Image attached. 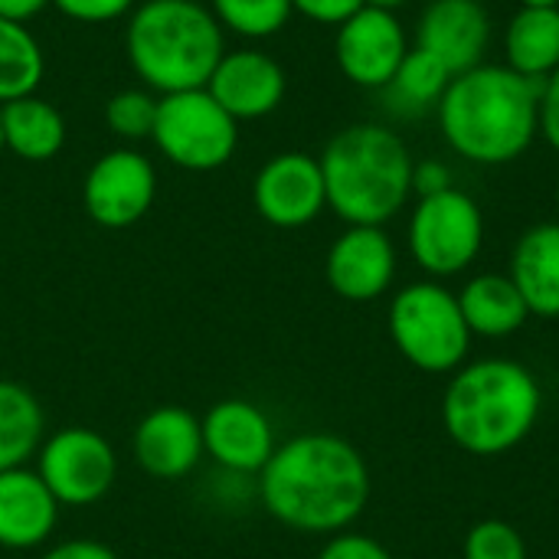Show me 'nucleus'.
<instances>
[{"label":"nucleus","mask_w":559,"mask_h":559,"mask_svg":"<svg viewBox=\"0 0 559 559\" xmlns=\"http://www.w3.org/2000/svg\"><path fill=\"white\" fill-rule=\"evenodd\" d=\"M370 465L334 432H301L282 442L259 472L262 508L298 534H341L370 504Z\"/></svg>","instance_id":"f257e3e1"},{"label":"nucleus","mask_w":559,"mask_h":559,"mask_svg":"<svg viewBox=\"0 0 559 559\" xmlns=\"http://www.w3.org/2000/svg\"><path fill=\"white\" fill-rule=\"evenodd\" d=\"M436 118L445 144L462 160L481 167L511 164L540 134V82L481 62L452 79Z\"/></svg>","instance_id":"f03ea898"},{"label":"nucleus","mask_w":559,"mask_h":559,"mask_svg":"<svg viewBox=\"0 0 559 559\" xmlns=\"http://www.w3.org/2000/svg\"><path fill=\"white\" fill-rule=\"evenodd\" d=\"M544 413V386L511 357L462 364L442 393V429L468 455L498 459L531 439Z\"/></svg>","instance_id":"7ed1b4c3"},{"label":"nucleus","mask_w":559,"mask_h":559,"mask_svg":"<svg viewBox=\"0 0 559 559\" xmlns=\"http://www.w3.org/2000/svg\"><path fill=\"white\" fill-rule=\"evenodd\" d=\"M328 210L347 226H386L413 197V154L406 141L377 121L341 128L318 157Z\"/></svg>","instance_id":"20e7f679"},{"label":"nucleus","mask_w":559,"mask_h":559,"mask_svg":"<svg viewBox=\"0 0 559 559\" xmlns=\"http://www.w3.org/2000/svg\"><path fill=\"white\" fill-rule=\"evenodd\" d=\"M223 52V26L200 0H141L128 13L124 56L154 95L206 88Z\"/></svg>","instance_id":"39448f33"},{"label":"nucleus","mask_w":559,"mask_h":559,"mask_svg":"<svg viewBox=\"0 0 559 559\" xmlns=\"http://www.w3.org/2000/svg\"><path fill=\"white\" fill-rule=\"evenodd\" d=\"M390 341L400 357L432 377H452L472 354V331L459 308V295L436 278L400 288L386 311Z\"/></svg>","instance_id":"423d86ee"},{"label":"nucleus","mask_w":559,"mask_h":559,"mask_svg":"<svg viewBox=\"0 0 559 559\" xmlns=\"http://www.w3.org/2000/svg\"><path fill=\"white\" fill-rule=\"evenodd\" d=\"M151 141L174 167L210 174L233 160L239 147V121L206 88H187L160 95Z\"/></svg>","instance_id":"0eeeda50"},{"label":"nucleus","mask_w":559,"mask_h":559,"mask_svg":"<svg viewBox=\"0 0 559 559\" xmlns=\"http://www.w3.org/2000/svg\"><path fill=\"white\" fill-rule=\"evenodd\" d=\"M406 246L413 262L436 282L455 278L475 265L485 246V213L465 190L419 197L409 213Z\"/></svg>","instance_id":"6e6552de"},{"label":"nucleus","mask_w":559,"mask_h":559,"mask_svg":"<svg viewBox=\"0 0 559 559\" xmlns=\"http://www.w3.org/2000/svg\"><path fill=\"white\" fill-rule=\"evenodd\" d=\"M36 475L59 508H88L111 491L118 478V455L102 432L88 426H66L39 445Z\"/></svg>","instance_id":"1a4fd4ad"},{"label":"nucleus","mask_w":559,"mask_h":559,"mask_svg":"<svg viewBox=\"0 0 559 559\" xmlns=\"http://www.w3.org/2000/svg\"><path fill=\"white\" fill-rule=\"evenodd\" d=\"M157 197L154 164L131 151L115 147L102 154L82 180V206L88 219L102 229H128L144 219Z\"/></svg>","instance_id":"9d476101"},{"label":"nucleus","mask_w":559,"mask_h":559,"mask_svg":"<svg viewBox=\"0 0 559 559\" xmlns=\"http://www.w3.org/2000/svg\"><path fill=\"white\" fill-rule=\"evenodd\" d=\"M252 206L275 229H301L328 210V190L318 157L282 151L252 177Z\"/></svg>","instance_id":"9b49d317"},{"label":"nucleus","mask_w":559,"mask_h":559,"mask_svg":"<svg viewBox=\"0 0 559 559\" xmlns=\"http://www.w3.org/2000/svg\"><path fill=\"white\" fill-rule=\"evenodd\" d=\"M409 52L406 26L396 13L360 7L337 26L334 59L341 75L360 88H386Z\"/></svg>","instance_id":"f8f14e48"},{"label":"nucleus","mask_w":559,"mask_h":559,"mask_svg":"<svg viewBox=\"0 0 559 559\" xmlns=\"http://www.w3.org/2000/svg\"><path fill=\"white\" fill-rule=\"evenodd\" d=\"M328 288L354 305L383 298L396 278V246L383 226H347L324 255Z\"/></svg>","instance_id":"ddd939ff"},{"label":"nucleus","mask_w":559,"mask_h":559,"mask_svg":"<svg viewBox=\"0 0 559 559\" xmlns=\"http://www.w3.org/2000/svg\"><path fill=\"white\" fill-rule=\"evenodd\" d=\"M206 92L236 121H255L285 102L288 75L282 62L262 49H226L206 82Z\"/></svg>","instance_id":"4468645a"},{"label":"nucleus","mask_w":559,"mask_h":559,"mask_svg":"<svg viewBox=\"0 0 559 559\" xmlns=\"http://www.w3.org/2000/svg\"><path fill=\"white\" fill-rule=\"evenodd\" d=\"M200 426L206 455L236 475H259L278 449L272 419L249 400H219Z\"/></svg>","instance_id":"2eb2a0df"},{"label":"nucleus","mask_w":559,"mask_h":559,"mask_svg":"<svg viewBox=\"0 0 559 559\" xmlns=\"http://www.w3.org/2000/svg\"><path fill=\"white\" fill-rule=\"evenodd\" d=\"M491 43V16L481 0H429L416 23V46L442 59L452 75L481 66Z\"/></svg>","instance_id":"dca6fc26"},{"label":"nucleus","mask_w":559,"mask_h":559,"mask_svg":"<svg viewBox=\"0 0 559 559\" xmlns=\"http://www.w3.org/2000/svg\"><path fill=\"white\" fill-rule=\"evenodd\" d=\"M131 449L141 472L160 481L187 478L206 455L200 419L180 406H160L147 413L134 429Z\"/></svg>","instance_id":"f3484780"},{"label":"nucleus","mask_w":559,"mask_h":559,"mask_svg":"<svg viewBox=\"0 0 559 559\" xmlns=\"http://www.w3.org/2000/svg\"><path fill=\"white\" fill-rule=\"evenodd\" d=\"M59 524V501L43 485L36 468L0 472V547L33 550L43 547Z\"/></svg>","instance_id":"a211bd4d"},{"label":"nucleus","mask_w":559,"mask_h":559,"mask_svg":"<svg viewBox=\"0 0 559 559\" xmlns=\"http://www.w3.org/2000/svg\"><path fill=\"white\" fill-rule=\"evenodd\" d=\"M508 275L524 295L531 318H559V219L537 223L521 233Z\"/></svg>","instance_id":"6ab92c4d"},{"label":"nucleus","mask_w":559,"mask_h":559,"mask_svg":"<svg viewBox=\"0 0 559 559\" xmlns=\"http://www.w3.org/2000/svg\"><path fill=\"white\" fill-rule=\"evenodd\" d=\"M455 295L472 337L501 341L531 321V308L508 272H478Z\"/></svg>","instance_id":"aec40b11"},{"label":"nucleus","mask_w":559,"mask_h":559,"mask_svg":"<svg viewBox=\"0 0 559 559\" xmlns=\"http://www.w3.org/2000/svg\"><path fill=\"white\" fill-rule=\"evenodd\" d=\"M0 128H3V151L26 164H46L59 157L69 134L62 111L52 102H46L39 92L0 105Z\"/></svg>","instance_id":"412c9836"},{"label":"nucleus","mask_w":559,"mask_h":559,"mask_svg":"<svg viewBox=\"0 0 559 559\" xmlns=\"http://www.w3.org/2000/svg\"><path fill=\"white\" fill-rule=\"evenodd\" d=\"M504 66L531 82L559 69V7H521L504 29Z\"/></svg>","instance_id":"4be33fe9"},{"label":"nucleus","mask_w":559,"mask_h":559,"mask_svg":"<svg viewBox=\"0 0 559 559\" xmlns=\"http://www.w3.org/2000/svg\"><path fill=\"white\" fill-rule=\"evenodd\" d=\"M46 416L39 400L13 383L0 380V472L23 468L43 445Z\"/></svg>","instance_id":"5701e85b"},{"label":"nucleus","mask_w":559,"mask_h":559,"mask_svg":"<svg viewBox=\"0 0 559 559\" xmlns=\"http://www.w3.org/2000/svg\"><path fill=\"white\" fill-rule=\"evenodd\" d=\"M452 79L455 75L442 59H436L432 52H426L419 46H409L406 59L400 62L396 75L390 79V85L383 92L390 95V108L416 118L429 108H439Z\"/></svg>","instance_id":"b1692460"},{"label":"nucleus","mask_w":559,"mask_h":559,"mask_svg":"<svg viewBox=\"0 0 559 559\" xmlns=\"http://www.w3.org/2000/svg\"><path fill=\"white\" fill-rule=\"evenodd\" d=\"M46 75V56L26 23L0 16V105L36 95Z\"/></svg>","instance_id":"393cba45"},{"label":"nucleus","mask_w":559,"mask_h":559,"mask_svg":"<svg viewBox=\"0 0 559 559\" xmlns=\"http://www.w3.org/2000/svg\"><path fill=\"white\" fill-rule=\"evenodd\" d=\"M206 7L223 33H236L242 39H269L295 16L292 0H210Z\"/></svg>","instance_id":"a878e982"},{"label":"nucleus","mask_w":559,"mask_h":559,"mask_svg":"<svg viewBox=\"0 0 559 559\" xmlns=\"http://www.w3.org/2000/svg\"><path fill=\"white\" fill-rule=\"evenodd\" d=\"M157 102H160V95H154L144 85L115 92L105 102L108 131L121 141H151V131L157 121Z\"/></svg>","instance_id":"bb28decb"},{"label":"nucleus","mask_w":559,"mask_h":559,"mask_svg":"<svg viewBox=\"0 0 559 559\" xmlns=\"http://www.w3.org/2000/svg\"><path fill=\"white\" fill-rule=\"evenodd\" d=\"M462 559H527V544L514 524L488 518L465 534Z\"/></svg>","instance_id":"cd10ccee"},{"label":"nucleus","mask_w":559,"mask_h":559,"mask_svg":"<svg viewBox=\"0 0 559 559\" xmlns=\"http://www.w3.org/2000/svg\"><path fill=\"white\" fill-rule=\"evenodd\" d=\"M52 7L75 23H111L128 16L138 0H52Z\"/></svg>","instance_id":"c85d7f7f"},{"label":"nucleus","mask_w":559,"mask_h":559,"mask_svg":"<svg viewBox=\"0 0 559 559\" xmlns=\"http://www.w3.org/2000/svg\"><path fill=\"white\" fill-rule=\"evenodd\" d=\"M318 559H393V554L367 537V534H350V531H341L334 537H328V544L321 547Z\"/></svg>","instance_id":"c756f323"},{"label":"nucleus","mask_w":559,"mask_h":559,"mask_svg":"<svg viewBox=\"0 0 559 559\" xmlns=\"http://www.w3.org/2000/svg\"><path fill=\"white\" fill-rule=\"evenodd\" d=\"M360 7H364V0H292L295 13H301L305 20L321 23V26H341Z\"/></svg>","instance_id":"7c9ffc66"},{"label":"nucleus","mask_w":559,"mask_h":559,"mask_svg":"<svg viewBox=\"0 0 559 559\" xmlns=\"http://www.w3.org/2000/svg\"><path fill=\"white\" fill-rule=\"evenodd\" d=\"M540 134L559 154V69L540 82Z\"/></svg>","instance_id":"2f4dec72"},{"label":"nucleus","mask_w":559,"mask_h":559,"mask_svg":"<svg viewBox=\"0 0 559 559\" xmlns=\"http://www.w3.org/2000/svg\"><path fill=\"white\" fill-rule=\"evenodd\" d=\"M452 170L442 160H419L413 167V197H432L452 190Z\"/></svg>","instance_id":"473e14b6"},{"label":"nucleus","mask_w":559,"mask_h":559,"mask_svg":"<svg viewBox=\"0 0 559 559\" xmlns=\"http://www.w3.org/2000/svg\"><path fill=\"white\" fill-rule=\"evenodd\" d=\"M39 559H118V554L98 540H62Z\"/></svg>","instance_id":"72a5a7b5"},{"label":"nucleus","mask_w":559,"mask_h":559,"mask_svg":"<svg viewBox=\"0 0 559 559\" xmlns=\"http://www.w3.org/2000/svg\"><path fill=\"white\" fill-rule=\"evenodd\" d=\"M52 0H0V16L3 20H16V23H29L33 16H39Z\"/></svg>","instance_id":"f704fd0d"},{"label":"nucleus","mask_w":559,"mask_h":559,"mask_svg":"<svg viewBox=\"0 0 559 559\" xmlns=\"http://www.w3.org/2000/svg\"><path fill=\"white\" fill-rule=\"evenodd\" d=\"M409 0H364V7H373V10H386V13H396L400 7H406Z\"/></svg>","instance_id":"c9c22d12"},{"label":"nucleus","mask_w":559,"mask_h":559,"mask_svg":"<svg viewBox=\"0 0 559 559\" xmlns=\"http://www.w3.org/2000/svg\"><path fill=\"white\" fill-rule=\"evenodd\" d=\"M521 7H559V0H518Z\"/></svg>","instance_id":"e433bc0d"},{"label":"nucleus","mask_w":559,"mask_h":559,"mask_svg":"<svg viewBox=\"0 0 559 559\" xmlns=\"http://www.w3.org/2000/svg\"><path fill=\"white\" fill-rule=\"evenodd\" d=\"M0 154H3V128H0Z\"/></svg>","instance_id":"4c0bfd02"},{"label":"nucleus","mask_w":559,"mask_h":559,"mask_svg":"<svg viewBox=\"0 0 559 559\" xmlns=\"http://www.w3.org/2000/svg\"><path fill=\"white\" fill-rule=\"evenodd\" d=\"M557 210H559V180H557Z\"/></svg>","instance_id":"58836bf2"}]
</instances>
